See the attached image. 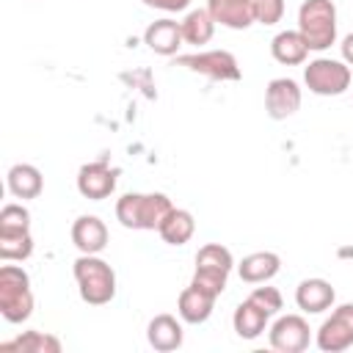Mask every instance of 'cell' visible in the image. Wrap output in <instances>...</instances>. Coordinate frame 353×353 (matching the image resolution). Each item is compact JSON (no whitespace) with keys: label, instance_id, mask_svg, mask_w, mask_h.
<instances>
[{"label":"cell","instance_id":"6da1fadb","mask_svg":"<svg viewBox=\"0 0 353 353\" xmlns=\"http://www.w3.org/2000/svg\"><path fill=\"white\" fill-rule=\"evenodd\" d=\"M171 210L165 193H124L116 201V218L124 229H160Z\"/></svg>","mask_w":353,"mask_h":353},{"label":"cell","instance_id":"7a4b0ae2","mask_svg":"<svg viewBox=\"0 0 353 353\" xmlns=\"http://www.w3.org/2000/svg\"><path fill=\"white\" fill-rule=\"evenodd\" d=\"M74 281L80 290V298L91 306L110 303L116 295V273L113 268L99 259L97 254H83L74 259Z\"/></svg>","mask_w":353,"mask_h":353},{"label":"cell","instance_id":"3957f363","mask_svg":"<svg viewBox=\"0 0 353 353\" xmlns=\"http://www.w3.org/2000/svg\"><path fill=\"white\" fill-rule=\"evenodd\" d=\"M298 33L309 50H328L336 41V6L331 0H303L298 8Z\"/></svg>","mask_w":353,"mask_h":353},{"label":"cell","instance_id":"277c9868","mask_svg":"<svg viewBox=\"0 0 353 353\" xmlns=\"http://www.w3.org/2000/svg\"><path fill=\"white\" fill-rule=\"evenodd\" d=\"M0 314L8 323H25L33 314L30 276L19 265L0 268Z\"/></svg>","mask_w":353,"mask_h":353},{"label":"cell","instance_id":"5b68a950","mask_svg":"<svg viewBox=\"0 0 353 353\" xmlns=\"http://www.w3.org/2000/svg\"><path fill=\"white\" fill-rule=\"evenodd\" d=\"M303 83L317 97H339L350 88V66L336 58H314L303 69Z\"/></svg>","mask_w":353,"mask_h":353},{"label":"cell","instance_id":"8992f818","mask_svg":"<svg viewBox=\"0 0 353 353\" xmlns=\"http://www.w3.org/2000/svg\"><path fill=\"white\" fill-rule=\"evenodd\" d=\"M179 66H188L190 72H199L210 80H240L243 72L237 66V58L226 50H207V52H193V55H179Z\"/></svg>","mask_w":353,"mask_h":353},{"label":"cell","instance_id":"52a82bcc","mask_svg":"<svg viewBox=\"0 0 353 353\" xmlns=\"http://www.w3.org/2000/svg\"><path fill=\"white\" fill-rule=\"evenodd\" d=\"M353 345V303H342L317 328V347L323 353H342Z\"/></svg>","mask_w":353,"mask_h":353},{"label":"cell","instance_id":"ba28073f","mask_svg":"<svg viewBox=\"0 0 353 353\" xmlns=\"http://www.w3.org/2000/svg\"><path fill=\"white\" fill-rule=\"evenodd\" d=\"M270 347L279 353H301L309 347L312 328L301 314H284L270 325Z\"/></svg>","mask_w":353,"mask_h":353},{"label":"cell","instance_id":"9c48e42d","mask_svg":"<svg viewBox=\"0 0 353 353\" xmlns=\"http://www.w3.org/2000/svg\"><path fill=\"white\" fill-rule=\"evenodd\" d=\"M301 108V85L292 77H276L265 88V110L270 119L281 121L298 113Z\"/></svg>","mask_w":353,"mask_h":353},{"label":"cell","instance_id":"30bf717a","mask_svg":"<svg viewBox=\"0 0 353 353\" xmlns=\"http://www.w3.org/2000/svg\"><path fill=\"white\" fill-rule=\"evenodd\" d=\"M77 190L91 201H102L116 190V171L105 160L85 163L77 171Z\"/></svg>","mask_w":353,"mask_h":353},{"label":"cell","instance_id":"8fae6325","mask_svg":"<svg viewBox=\"0 0 353 353\" xmlns=\"http://www.w3.org/2000/svg\"><path fill=\"white\" fill-rule=\"evenodd\" d=\"M207 11L215 19V25L245 30L256 22L254 17V0H207Z\"/></svg>","mask_w":353,"mask_h":353},{"label":"cell","instance_id":"7c38bea8","mask_svg":"<svg viewBox=\"0 0 353 353\" xmlns=\"http://www.w3.org/2000/svg\"><path fill=\"white\" fill-rule=\"evenodd\" d=\"M72 243L80 254H99L108 245V226L97 215H80L72 223Z\"/></svg>","mask_w":353,"mask_h":353},{"label":"cell","instance_id":"4fadbf2b","mask_svg":"<svg viewBox=\"0 0 353 353\" xmlns=\"http://www.w3.org/2000/svg\"><path fill=\"white\" fill-rule=\"evenodd\" d=\"M334 301H336V292H334L331 281H325V279H303L295 290V303L306 314H320V312L331 309Z\"/></svg>","mask_w":353,"mask_h":353},{"label":"cell","instance_id":"5bb4252c","mask_svg":"<svg viewBox=\"0 0 353 353\" xmlns=\"http://www.w3.org/2000/svg\"><path fill=\"white\" fill-rule=\"evenodd\" d=\"M182 41V25L176 19H154L143 30V44L157 55H176Z\"/></svg>","mask_w":353,"mask_h":353},{"label":"cell","instance_id":"9a60e30c","mask_svg":"<svg viewBox=\"0 0 353 353\" xmlns=\"http://www.w3.org/2000/svg\"><path fill=\"white\" fill-rule=\"evenodd\" d=\"M212 306H215V295L199 290V287H185L179 292V301H176V312L185 323L190 325H199V323H207L210 314H212Z\"/></svg>","mask_w":353,"mask_h":353},{"label":"cell","instance_id":"2e32d148","mask_svg":"<svg viewBox=\"0 0 353 353\" xmlns=\"http://www.w3.org/2000/svg\"><path fill=\"white\" fill-rule=\"evenodd\" d=\"M146 339L160 353L176 350L182 345V323L174 314H154L146 325Z\"/></svg>","mask_w":353,"mask_h":353},{"label":"cell","instance_id":"e0dca14e","mask_svg":"<svg viewBox=\"0 0 353 353\" xmlns=\"http://www.w3.org/2000/svg\"><path fill=\"white\" fill-rule=\"evenodd\" d=\"M281 268V259L279 254L273 251H254L248 256H243V262L237 265V273L245 284H265L270 281Z\"/></svg>","mask_w":353,"mask_h":353},{"label":"cell","instance_id":"ac0fdd59","mask_svg":"<svg viewBox=\"0 0 353 353\" xmlns=\"http://www.w3.org/2000/svg\"><path fill=\"white\" fill-rule=\"evenodd\" d=\"M6 185H8L11 196H17V199H36L44 190V176H41V171L36 165L17 163L6 174Z\"/></svg>","mask_w":353,"mask_h":353},{"label":"cell","instance_id":"d6986e66","mask_svg":"<svg viewBox=\"0 0 353 353\" xmlns=\"http://www.w3.org/2000/svg\"><path fill=\"white\" fill-rule=\"evenodd\" d=\"M270 55L284 66H298L309 55V44L298 30H281L270 41Z\"/></svg>","mask_w":353,"mask_h":353},{"label":"cell","instance_id":"ffe728a7","mask_svg":"<svg viewBox=\"0 0 353 353\" xmlns=\"http://www.w3.org/2000/svg\"><path fill=\"white\" fill-rule=\"evenodd\" d=\"M268 312L265 309H259L254 301H243L237 309H234V314H232V325H234V334L240 336V339H256L262 331H265V325H268Z\"/></svg>","mask_w":353,"mask_h":353},{"label":"cell","instance_id":"44dd1931","mask_svg":"<svg viewBox=\"0 0 353 353\" xmlns=\"http://www.w3.org/2000/svg\"><path fill=\"white\" fill-rule=\"evenodd\" d=\"M160 237H163V243H168V245H185L190 237H193V232H196V221H193V215L188 212V210H171L168 212V218L160 223Z\"/></svg>","mask_w":353,"mask_h":353},{"label":"cell","instance_id":"7402d4cb","mask_svg":"<svg viewBox=\"0 0 353 353\" xmlns=\"http://www.w3.org/2000/svg\"><path fill=\"white\" fill-rule=\"evenodd\" d=\"M179 25H182V39H185L188 44H193V47L207 44V41L212 39V33H215V19L210 17L207 8L190 11Z\"/></svg>","mask_w":353,"mask_h":353},{"label":"cell","instance_id":"603a6c76","mask_svg":"<svg viewBox=\"0 0 353 353\" xmlns=\"http://www.w3.org/2000/svg\"><path fill=\"white\" fill-rule=\"evenodd\" d=\"M0 350H19V353H58L61 350V339L52 334H41V331H25L22 336H17L14 342H3Z\"/></svg>","mask_w":353,"mask_h":353},{"label":"cell","instance_id":"cb8c5ba5","mask_svg":"<svg viewBox=\"0 0 353 353\" xmlns=\"http://www.w3.org/2000/svg\"><path fill=\"white\" fill-rule=\"evenodd\" d=\"M33 254V237L30 232H0V259L6 262H22Z\"/></svg>","mask_w":353,"mask_h":353},{"label":"cell","instance_id":"d4e9b609","mask_svg":"<svg viewBox=\"0 0 353 353\" xmlns=\"http://www.w3.org/2000/svg\"><path fill=\"white\" fill-rule=\"evenodd\" d=\"M196 268H212V270H223L229 273L234 268V259H232V251L221 243H207L199 248L196 254Z\"/></svg>","mask_w":353,"mask_h":353},{"label":"cell","instance_id":"484cf974","mask_svg":"<svg viewBox=\"0 0 353 353\" xmlns=\"http://www.w3.org/2000/svg\"><path fill=\"white\" fill-rule=\"evenodd\" d=\"M226 279H229V273H223V270H212V268H196V270H193L190 284L218 298V295L226 290Z\"/></svg>","mask_w":353,"mask_h":353},{"label":"cell","instance_id":"4316f807","mask_svg":"<svg viewBox=\"0 0 353 353\" xmlns=\"http://www.w3.org/2000/svg\"><path fill=\"white\" fill-rule=\"evenodd\" d=\"M0 232H30V212L22 204H6L0 210Z\"/></svg>","mask_w":353,"mask_h":353},{"label":"cell","instance_id":"83f0119b","mask_svg":"<svg viewBox=\"0 0 353 353\" xmlns=\"http://www.w3.org/2000/svg\"><path fill=\"white\" fill-rule=\"evenodd\" d=\"M254 17L259 25H276L284 17V0H254Z\"/></svg>","mask_w":353,"mask_h":353},{"label":"cell","instance_id":"f1b7e54d","mask_svg":"<svg viewBox=\"0 0 353 353\" xmlns=\"http://www.w3.org/2000/svg\"><path fill=\"white\" fill-rule=\"evenodd\" d=\"M248 301H254L259 309H265L268 314H276L279 309H281V292L276 290V287H256L251 295H248Z\"/></svg>","mask_w":353,"mask_h":353},{"label":"cell","instance_id":"f546056e","mask_svg":"<svg viewBox=\"0 0 353 353\" xmlns=\"http://www.w3.org/2000/svg\"><path fill=\"white\" fill-rule=\"evenodd\" d=\"M190 0H143V6L149 8H160V11H185Z\"/></svg>","mask_w":353,"mask_h":353},{"label":"cell","instance_id":"4dcf8cb0","mask_svg":"<svg viewBox=\"0 0 353 353\" xmlns=\"http://www.w3.org/2000/svg\"><path fill=\"white\" fill-rule=\"evenodd\" d=\"M339 47H342V61H345L347 66H353V33H347Z\"/></svg>","mask_w":353,"mask_h":353}]
</instances>
